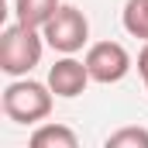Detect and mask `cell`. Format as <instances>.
<instances>
[{
    "instance_id": "cell-1",
    "label": "cell",
    "mask_w": 148,
    "mask_h": 148,
    "mask_svg": "<svg viewBox=\"0 0 148 148\" xmlns=\"http://www.w3.org/2000/svg\"><path fill=\"white\" fill-rule=\"evenodd\" d=\"M48 41L41 35V28H31V24H7L0 31V73H7L10 79L17 76H28L41 62V48Z\"/></svg>"
},
{
    "instance_id": "cell-2",
    "label": "cell",
    "mask_w": 148,
    "mask_h": 148,
    "mask_svg": "<svg viewBox=\"0 0 148 148\" xmlns=\"http://www.w3.org/2000/svg\"><path fill=\"white\" fill-rule=\"evenodd\" d=\"M52 86L48 83H35V79H14L7 83L3 97H0V107L7 114V121L14 124H41L48 114H52Z\"/></svg>"
},
{
    "instance_id": "cell-3",
    "label": "cell",
    "mask_w": 148,
    "mask_h": 148,
    "mask_svg": "<svg viewBox=\"0 0 148 148\" xmlns=\"http://www.w3.org/2000/svg\"><path fill=\"white\" fill-rule=\"evenodd\" d=\"M41 35H45V41H48L55 52H62V55H76V52L90 41V21H86V14H83L79 7L62 3V7L45 21Z\"/></svg>"
},
{
    "instance_id": "cell-4",
    "label": "cell",
    "mask_w": 148,
    "mask_h": 148,
    "mask_svg": "<svg viewBox=\"0 0 148 148\" xmlns=\"http://www.w3.org/2000/svg\"><path fill=\"white\" fill-rule=\"evenodd\" d=\"M83 62L90 69V79L103 83V86L121 83L131 73V55H127V48L121 41H97V45H90V52H86Z\"/></svg>"
},
{
    "instance_id": "cell-5",
    "label": "cell",
    "mask_w": 148,
    "mask_h": 148,
    "mask_svg": "<svg viewBox=\"0 0 148 148\" xmlns=\"http://www.w3.org/2000/svg\"><path fill=\"white\" fill-rule=\"evenodd\" d=\"M86 83H90V69H86V62H79L73 55H62V59L48 69V86H52V93L62 97V100L79 97V93L86 90Z\"/></svg>"
},
{
    "instance_id": "cell-6",
    "label": "cell",
    "mask_w": 148,
    "mask_h": 148,
    "mask_svg": "<svg viewBox=\"0 0 148 148\" xmlns=\"http://www.w3.org/2000/svg\"><path fill=\"white\" fill-rule=\"evenodd\" d=\"M28 141H31V148H76L79 145L76 131L66 124H38Z\"/></svg>"
},
{
    "instance_id": "cell-7",
    "label": "cell",
    "mask_w": 148,
    "mask_h": 148,
    "mask_svg": "<svg viewBox=\"0 0 148 148\" xmlns=\"http://www.w3.org/2000/svg\"><path fill=\"white\" fill-rule=\"evenodd\" d=\"M62 7V0H14V17L21 24L31 28H45V21Z\"/></svg>"
},
{
    "instance_id": "cell-8",
    "label": "cell",
    "mask_w": 148,
    "mask_h": 148,
    "mask_svg": "<svg viewBox=\"0 0 148 148\" xmlns=\"http://www.w3.org/2000/svg\"><path fill=\"white\" fill-rule=\"evenodd\" d=\"M121 24L131 38L148 41V0H127L121 10Z\"/></svg>"
},
{
    "instance_id": "cell-9",
    "label": "cell",
    "mask_w": 148,
    "mask_h": 148,
    "mask_svg": "<svg viewBox=\"0 0 148 148\" xmlns=\"http://www.w3.org/2000/svg\"><path fill=\"white\" fill-rule=\"evenodd\" d=\"M107 148H148V131L145 127H121V131H114L107 134Z\"/></svg>"
},
{
    "instance_id": "cell-10",
    "label": "cell",
    "mask_w": 148,
    "mask_h": 148,
    "mask_svg": "<svg viewBox=\"0 0 148 148\" xmlns=\"http://www.w3.org/2000/svg\"><path fill=\"white\" fill-rule=\"evenodd\" d=\"M138 73H141V79H145V90H148V41H145V48L138 52Z\"/></svg>"
}]
</instances>
